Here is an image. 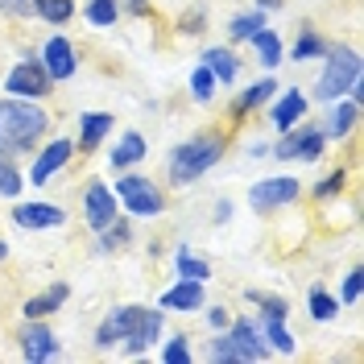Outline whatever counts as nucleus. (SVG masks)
<instances>
[{"label": "nucleus", "instance_id": "1", "mask_svg": "<svg viewBox=\"0 0 364 364\" xmlns=\"http://www.w3.org/2000/svg\"><path fill=\"white\" fill-rule=\"evenodd\" d=\"M232 149V124L228 120H215V124H203L199 133H191L186 141L170 145L166 154V182L170 186H191L199 182L207 170H215L224 154Z\"/></svg>", "mask_w": 364, "mask_h": 364}, {"label": "nucleus", "instance_id": "2", "mask_svg": "<svg viewBox=\"0 0 364 364\" xmlns=\"http://www.w3.org/2000/svg\"><path fill=\"white\" fill-rule=\"evenodd\" d=\"M50 133V112L38 100H21V95H0V154L9 158H25L42 145Z\"/></svg>", "mask_w": 364, "mask_h": 364}, {"label": "nucleus", "instance_id": "3", "mask_svg": "<svg viewBox=\"0 0 364 364\" xmlns=\"http://www.w3.org/2000/svg\"><path fill=\"white\" fill-rule=\"evenodd\" d=\"M360 79H364V63H360V54H356V46L327 42V54H323V75H318V83H315L318 100H323V104H331V100L348 95Z\"/></svg>", "mask_w": 364, "mask_h": 364}, {"label": "nucleus", "instance_id": "4", "mask_svg": "<svg viewBox=\"0 0 364 364\" xmlns=\"http://www.w3.org/2000/svg\"><path fill=\"white\" fill-rule=\"evenodd\" d=\"M116 203L124 207L129 215H136V220H154V215H161L166 211V191H161V182L145 178V174H120V182L112 186Z\"/></svg>", "mask_w": 364, "mask_h": 364}, {"label": "nucleus", "instance_id": "5", "mask_svg": "<svg viewBox=\"0 0 364 364\" xmlns=\"http://www.w3.org/2000/svg\"><path fill=\"white\" fill-rule=\"evenodd\" d=\"M323 149H327V136L318 124H306V120H298L294 129H286L282 141H273L269 154L277 161H318L323 158Z\"/></svg>", "mask_w": 364, "mask_h": 364}, {"label": "nucleus", "instance_id": "6", "mask_svg": "<svg viewBox=\"0 0 364 364\" xmlns=\"http://www.w3.org/2000/svg\"><path fill=\"white\" fill-rule=\"evenodd\" d=\"M54 91V79H50V70L42 67V58H38V50H25V58L17 67L4 75V95H21V100H46Z\"/></svg>", "mask_w": 364, "mask_h": 364}, {"label": "nucleus", "instance_id": "7", "mask_svg": "<svg viewBox=\"0 0 364 364\" xmlns=\"http://www.w3.org/2000/svg\"><path fill=\"white\" fill-rule=\"evenodd\" d=\"M75 158H79V145H75L70 136H54V141H46V145L33 149V166H29L25 182H29V186H46L58 170H67Z\"/></svg>", "mask_w": 364, "mask_h": 364}, {"label": "nucleus", "instance_id": "8", "mask_svg": "<svg viewBox=\"0 0 364 364\" xmlns=\"http://www.w3.org/2000/svg\"><path fill=\"white\" fill-rule=\"evenodd\" d=\"M298 199H302V182L290 178V174L261 178V182H252V191H249V207L257 211V215H273V211L298 203Z\"/></svg>", "mask_w": 364, "mask_h": 364}, {"label": "nucleus", "instance_id": "9", "mask_svg": "<svg viewBox=\"0 0 364 364\" xmlns=\"http://www.w3.org/2000/svg\"><path fill=\"white\" fill-rule=\"evenodd\" d=\"M17 348H21V360L29 364H46L58 356V336L46 318H25L17 327Z\"/></svg>", "mask_w": 364, "mask_h": 364}, {"label": "nucleus", "instance_id": "10", "mask_svg": "<svg viewBox=\"0 0 364 364\" xmlns=\"http://www.w3.org/2000/svg\"><path fill=\"white\" fill-rule=\"evenodd\" d=\"M116 215H120V203H116L112 186H108L104 178H91L87 186H83V220H87V228L100 236Z\"/></svg>", "mask_w": 364, "mask_h": 364}, {"label": "nucleus", "instance_id": "11", "mask_svg": "<svg viewBox=\"0 0 364 364\" xmlns=\"http://www.w3.org/2000/svg\"><path fill=\"white\" fill-rule=\"evenodd\" d=\"M273 95H277V79H257V83H249V87L240 91V95H232V104H228V124H232V129H240V124H245V120H249L252 112H261V108H265V104H269Z\"/></svg>", "mask_w": 364, "mask_h": 364}, {"label": "nucleus", "instance_id": "12", "mask_svg": "<svg viewBox=\"0 0 364 364\" xmlns=\"http://www.w3.org/2000/svg\"><path fill=\"white\" fill-rule=\"evenodd\" d=\"M228 340L240 348V356H245V364L249 360H269V343H265V336H261V323H252V318H228Z\"/></svg>", "mask_w": 364, "mask_h": 364}, {"label": "nucleus", "instance_id": "13", "mask_svg": "<svg viewBox=\"0 0 364 364\" xmlns=\"http://www.w3.org/2000/svg\"><path fill=\"white\" fill-rule=\"evenodd\" d=\"M42 67L50 70V79L54 83H63V79H70L75 70H79V54H75V46H70V38H63V33H54V38H46L42 46Z\"/></svg>", "mask_w": 364, "mask_h": 364}, {"label": "nucleus", "instance_id": "14", "mask_svg": "<svg viewBox=\"0 0 364 364\" xmlns=\"http://www.w3.org/2000/svg\"><path fill=\"white\" fill-rule=\"evenodd\" d=\"M306 91L302 87H286V91H277L269 100V120H273V129L277 133H286V129H294L298 120H306Z\"/></svg>", "mask_w": 364, "mask_h": 364}, {"label": "nucleus", "instance_id": "15", "mask_svg": "<svg viewBox=\"0 0 364 364\" xmlns=\"http://www.w3.org/2000/svg\"><path fill=\"white\" fill-rule=\"evenodd\" d=\"M161 340V311H149V306H141V315H136V327L120 340V348L129 352V356H145L154 343Z\"/></svg>", "mask_w": 364, "mask_h": 364}, {"label": "nucleus", "instance_id": "16", "mask_svg": "<svg viewBox=\"0 0 364 364\" xmlns=\"http://www.w3.org/2000/svg\"><path fill=\"white\" fill-rule=\"evenodd\" d=\"M13 224L25 228V232H46V228L67 224V211L54 203H17L13 207Z\"/></svg>", "mask_w": 364, "mask_h": 364}, {"label": "nucleus", "instance_id": "17", "mask_svg": "<svg viewBox=\"0 0 364 364\" xmlns=\"http://www.w3.org/2000/svg\"><path fill=\"white\" fill-rule=\"evenodd\" d=\"M136 315H141V302H129V306H116L112 315L104 318L100 327H95V348L104 352V348H112V343H120L129 331L136 327Z\"/></svg>", "mask_w": 364, "mask_h": 364}, {"label": "nucleus", "instance_id": "18", "mask_svg": "<svg viewBox=\"0 0 364 364\" xmlns=\"http://www.w3.org/2000/svg\"><path fill=\"white\" fill-rule=\"evenodd\" d=\"M207 298H203V282H191V277H178L170 290H161L158 306L161 311H178V315H191V311H199Z\"/></svg>", "mask_w": 364, "mask_h": 364}, {"label": "nucleus", "instance_id": "19", "mask_svg": "<svg viewBox=\"0 0 364 364\" xmlns=\"http://www.w3.org/2000/svg\"><path fill=\"white\" fill-rule=\"evenodd\" d=\"M211 75H215V83H224V87H232L236 79H240V70H245V63H240V54L232 50V46H207L203 58H199Z\"/></svg>", "mask_w": 364, "mask_h": 364}, {"label": "nucleus", "instance_id": "20", "mask_svg": "<svg viewBox=\"0 0 364 364\" xmlns=\"http://www.w3.org/2000/svg\"><path fill=\"white\" fill-rule=\"evenodd\" d=\"M145 154H149V141H145V133L129 129V133H120V141L112 145L108 166H112V170H133V166H141V161H145Z\"/></svg>", "mask_w": 364, "mask_h": 364}, {"label": "nucleus", "instance_id": "21", "mask_svg": "<svg viewBox=\"0 0 364 364\" xmlns=\"http://www.w3.org/2000/svg\"><path fill=\"white\" fill-rule=\"evenodd\" d=\"M356 120H360V104L356 100H331V116H327V124H318L327 141H343V136H352L356 129Z\"/></svg>", "mask_w": 364, "mask_h": 364}, {"label": "nucleus", "instance_id": "22", "mask_svg": "<svg viewBox=\"0 0 364 364\" xmlns=\"http://www.w3.org/2000/svg\"><path fill=\"white\" fill-rule=\"evenodd\" d=\"M116 129V116L112 112H83L79 116V154H91V149H100L104 145V136Z\"/></svg>", "mask_w": 364, "mask_h": 364}, {"label": "nucleus", "instance_id": "23", "mask_svg": "<svg viewBox=\"0 0 364 364\" xmlns=\"http://www.w3.org/2000/svg\"><path fill=\"white\" fill-rule=\"evenodd\" d=\"M70 298V286L67 282H54V286H46L42 294H33V298H25V306H21V315L25 318H50L63 302Z\"/></svg>", "mask_w": 364, "mask_h": 364}, {"label": "nucleus", "instance_id": "24", "mask_svg": "<svg viewBox=\"0 0 364 364\" xmlns=\"http://www.w3.org/2000/svg\"><path fill=\"white\" fill-rule=\"evenodd\" d=\"M249 46L257 50V63H261L265 70H277V67H282V58H286V50H282V38H277L273 29H257V33L249 38Z\"/></svg>", "mask_w": 364, "mask_h": 364}, {"label": "nucleus", "instance_id": "25", "mask_svg": "<svg viewBox=\"0 0 364 364\" xmlns=\"http://www.w3.org/2000/svg\"><path fill=\"white\" fill-rule=\"evenodd\" d=\"M327 54V38L318 33L315 25H298V42L290 50V58L294 63H311V58H323Z\"/></svg>", "mask_w": 364, "mask_h": 364}, {"label": "nucleus", "instance_id": "26", "mask_svg": "<svg viewBox=\"0 0 364 364\" xmlns=\"http://www.w3.org/2000/svg\"><path fill=\"white\" fill-rule=\"evenodd\" d=\"M261 336H265V343H269L273 352H282V356H294V336H290V327H286V318H265L261 323Z\"/></svg>", "mask_w": 364, "mask_h": 364}, {"label": "nucleus", "instance_id": "27", "mask_svg": "<svg viewBox=\"0 0 364 364\" xmlns=\"http://www.w3.org/2000/svg\"><path fill=\"white\" fill-rule=\"evenodd\" d=\"M257 29H265V13H261V9H252V13H236V17L228 21V38H232V42H249Z\"/></svg>", "mask_w": 364, "mask_h": 364}, {"label": "nucleus", "instance_id": "28", "mask_svg": "<svg viewBox=\"0 0 364 364\" xmlns=\"http://www.w3.org/2000/svg\"><path fill=\"white\" fill-rule=\"evenodd\" d=\"M174 269H178V277H191V282H207V277H211L207 257H195L191 249H178V252H174Z\"/></svg>", "mask_w": 364, "mask_h": 364}, {"label": "nucleus", "instance_id": "29", "mask_svg": "<svg viewBox=\"0 0 364 364\" xmlns=\"http://www.w3.org/2000/svg\"><path fill=\"white\" fill-rule=\"evenodd\" d=\"M21 191H25V178H21V170H17V158L0 154V195L4 199H21Z\"/></svg>", "mask_w": 364, "mask_h": 364}, {"label": "nucleus", "instance_id": "30", "mask_svg": "<svg viewBox=\"0 0 364 364\" xmlns=\"http://www.w3.org/2000/svg\"><path fill=\"white\" fill-rule=\"evenodd\" d=\"M340 315V302L331 290H323V286H311V318L315 323H331V318Z\"/></svg>", "mask_w": 364, "mask_h": 364}, {"label": "nucleus", "instance_id": "31", "mask_svg": "<svg viewBox=\"0 0 364 364\" xmlns=\"http://www.w3.org/2000/svg\"><path fill=\"white\" fill-rule=\"evenodd\" d=\"M70 17H75V0H38V21L46 25H67Z\"/></svg>", "mask_w": 364, "mask_h": 364}, {"label": "nucleus", "instance_id": "32", "mask_svg": "<svg viewBox=\"0 0 364 364\" xmlns=\"http://www.w3.org/2000/svg\"><path fill=\"white\" fill-rule=\"evenodd\" d=\"M343 186H348V170L336 166V170L318 182L315 191H311V199H315V203H331V199H340V195H343Z\"/></svg>", "mask_w": 364, "mask_h": 364}, {"label": "nucleus", "instance_id": "33", "mask_svg": "<svg viewBox=\"0 0 364 364\" xmlns=\"http://www.w3.org/2000/svg\"><path fill=\"white\" fill-rule=\"evenodd\" d=\"M207 360L215 364H245V356H240V348L228 340V331H220V336H211V343H207Z\"/></svg>", "mask_w": 364, "mask_h": 364}, {"label": "nucleus", "instance_id": "34", "mask_svg": "<svg viewBox=\"0 0 364 364\" xmlns=\"http://www.w3.org/2000/svg\"><path fill=\"white\" fill-rule=\"evenodd\" d=\"M215 87H220V83H215V75H211V70H207L203 63L191 70V100H195V104H211Z\"/></svg>", "mask_w": 364, "mask_h": 364}, {"label": "nucleus", "instance_id": "35", "mask_svg": "<svg viewBox=\"0 0 364 364\" xmlns=\"http://www.w3.org/2000/svg\"><path fill=\"white\" fill-rule=\"evenodd\" d=\"M161 360H166V364H191V360H195L186 331H170V340H166V348H161Z\"/></svg>", "mask_w": 364, "mask_h": 364}, {"label": "nucleus", "instance_id": "36", "mask_svg": "<svg viewBox=\"0 0 364 364\" xmlns=\"http://www.w3.org/2000/svg\"><path fill=\"white\" fill-rule=\"evenodd\" d=\"M129 236H133V228H129V220H120V215H116L112 224H108L104 232H100V249H104V252L124 249V245H129Z\"/></svg>", "mask_w": 364, "mask_h": 364}, {"label": "nucleus", "instance_id": "37", "mask_svg": "<svg viewBox=\"0 0 364 364\" xmlns=\"http://www.w3.org/2000/svg\"><path fill=\"white\" fill-rule=\"evenodd\" d=\"M83 13H87L91 25H104V29H108V25H116V17H120V0H87Z\"/></svg>", "mask_w": 364, "mask_h": 364}, {"label": "nucleus", "instance_id": "38", "mask_svg": "<svg viewBox=\"0 0 364 364\" xmlns=\"http://www.w3.org/2000/svg\"><path fill=\"white\" fill-rule=\"evenodd\" d=\"M174 29H178V33H186V38H199V33L207 29V9H203V4H191L178 21H174Z\"/></svg>", "mask_w": 364, "mask_h": 364}, {"label": "nucleus", "instance_id": "39", "mask_svg": "<svg viewBox=\"0 0 364 364\" xmlns=\"http://www.w3.org/2000/svg\"><path fill=\"white\" fill-rule=\"evenodd\" d=\"M249 298L261 306V315L265 318H286L290 315V302L286 298H277V294H261V290H249Z\"/></svg>", "mask_w": 364, "mask_h": 364}, {"label": "nucleus", "instance_id": "40", "mask_svg": "<svg viewBox=\"0 0 364 364\" xmlns=\"http://www.w3.org/2000/svg\"><path fill=\"white\" fill-rule=\"evenodd\" d=\"M0 17L4 21H29V17H38V0H0Z\"/></svg>", "mask_w": 364, "mask_h": 364}, {"label": "nucleus", "instance_id": "41", "mask_svg": "<svg viewBox=\"0 0 364 364\" xmlns=\"http://www.w3.org/2000/svg\"><path fill=\"white\" fill-rule=\"evenodd\" d=\"M360 290H364V269L356 265V269H348V277H343L340 302H360Z\"/></svg>", "mask_w": 364, "mask_h": 364}, {"label": "nucleus", "instance_id": "42", "mask_svg": "<svg viewBox=\"0 0 364 364\" xmlns=\"http://www.w3.org/2000/svg\"><path fill=\"white\" fill-rule=\"evenodd\" d=\"M228 318H232V315H228L224 306H211V311H207V323H211L215 331H224V327H228Z\"/></svg>", "mask_w": 364, "mask_h": 364}, {"label": "nucleus", "instance_id": "43", "mask_svg": "<svg viewBox=\"0 0 364 364\" xmlns=\"http://www.w3.org/2000/svg\"><path fill=\"white\" fill-rule=\"evenodd\" d=\"M124 9H129L133 17H154V4H149V0H124Z\"/></svg>", "mask_w": 364, "mask_h": 364}, {"label": "nucleus", "instance_id": "44", "mask_svg": "<svg viewBox=\"0 0 364 364\" xmlns=\"http://www.w3.org/2000/svg\"><path fill=\"white\" fill-rule=\"evenodd\" d=\"M228 215H232V203L220 199V207H215V224H228Z\"/></svg>", "mask_w": 364, "mask_h": 364}, {"label": "nucleus", "instance_id": "45", "mask_svg": "<svg viewBox=\"0 0 364 364\" xmlns=\"http://www.w3.org/2000/svg\"><path fill=\"white\" fill-rule=\"evenodd\" d=\"M257 9L261 13H277V9H286V0H257Z\"/></svg>", "mask_w": 364, "mask_h": 364}, {"label": "nucleus", "instance_id": "46", "mask_svg": "<svg viewBox=\"0 0 364 364\" xmlns=\"http://www.w3.org/2000/svg\"><path fill=\"white\" fill-rule=\"evenodd\" d=\"M4 257H9V245H4V240H0V261H4Z\"/></svg>", "mask_w": 364, "mask_h": 364}]
</instances>
